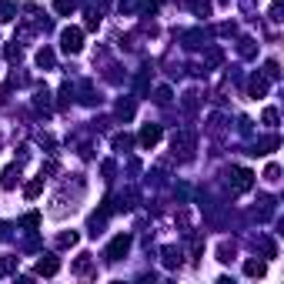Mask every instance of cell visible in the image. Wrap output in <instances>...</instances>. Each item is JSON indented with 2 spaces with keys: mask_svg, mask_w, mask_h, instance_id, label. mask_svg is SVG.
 <instances>
[{
  "mask_svg": "<svg viewBox=\"0 0 284 284\" xmlns=\"http://www.w3.org/2000/svg\"><path fill=\"white\" fill-rule=\"evenodd\" d=\"M60 47H64L67 54H77V50L84 47V33L77 30V27H67V30L60 33Z\"/></svg>",
  "mask_w": 284,
  "mask_h": 284,
  "instance_id": "obj_1",
  "label": "cell"
},
{
  "mask_svg": "<svg viewBox=\"0 0 284 284\" xmlns=\"http://www.w3.org/2000/svg\"><path fill=\"white\" fill-rule=\"evenodd\" d=\"M131 251V234H120V238L110 241V248H107V261H120L124 254Z\"/></svg>",
  "mask_w": 284,
  "mask_h": 284,
  "instance_id": "obj_2",
  "label": "cell"
},
{
  "mask_svg": "<svg viewBox=\"0 0 284 284\" xmlns=\"http://www.w3.org/2000/svg\"><path fill=\"white\" fill-rule=\"evenodd\" d=\"M57 271H60V261H57L54 254H44V258L37 261V268H33V274H40V278H54Z\"/></svg>",
  "mask_w": 284,
  "mask_h": 284,
  "instance_id": "obj_3",
  "label": "cell"
},
{
  "mask_svg": "<svg viewBox=\"0 0 284 284\" xmlns=\"http://www.w3.org/2000/svg\"><path fill=\"white\" fill-rule=\"evenodd\" d=\"M251 184H254V174H251V171H234V181H231V191H234V194L251 191Z\"/></svg>",
  "mask_w": 284,
  "mask_h": 284,
  "instance_id": "obj_4",
  "label": "cell"
},
{
  "mask_svg": "<svg viewBox=\"0 0 284 284\" xmlns=\"http://www.w3.org/2000/svg\"><path fill=\"white\" fill-rule=\"evenodd\" d=\"M157 141H161V127H157V124H144V131H141V147H147V151H151Z\"/></svg>",
  "mask_w": 284,
  "mask_h": 284,
  "instance_id": "obj_5",
  "label": "cell"
},
{
  "mask_svg": "<svg viewBox=\"0 0 284 284\" xmlns=\"http://www.w3.org/2000/svg\"><path fill=\"white\" fill-rule=\"evenodd\" d=\"M268 94V77H254L251 80V97L258 100V97H264Z\"/></svg>",
  "mask_w": 284,
  "mask_h": 284,
  "instance_id": "obj_6",
  "label": "cell"
},
{
  "mask_svg": "<svg viewBox=\"0 0 284 284\" xmlns=\"http://www.w3.org/2000/svg\"><path fill=\"white\" fill-rule=\"evenodd\" d=\"M94 271V264H90V254H80L74 261V274H90Z\"/></svg>",
  "mask_w": 284,
  "mask_h": 284,
  "instance_id": "obj_7",
  "label": "cell"
},
{
  "mask_svg": "<svg viewBox=\"0 0 284 284\" xmlns=\"http://www.w3.org/2000/svg\"><path fill=\"white\" fill-rule=\"evenodd\" d=\"M274 147H278V137H264V141L254 144V151H251V154H271Z\"/></svg>",
  "mask_w": 284,
  "mask_h": 284,
  "instance_id": "obj_8",
  "label": "cell"
},
{
  "mask_svg": "<svg viewBox=\"0 0 284 284\" xmlns=\"http://www.w3.org/2000/svg\"><path fill=\"white\" fill-rule=\"evenodd\" d=\"M17 181H20V167H7V171H3V181H0V184L10 191V187L17 184Z\"/></svg>",
  "mask_w": 284,
  "mask_h": 284,
  "instance_id": "obj_9",
  "label": "cell"
},
{
  "mask_svg": "<svg viewBox=\"0 0 284 284\" xmlns=\"http://www.w3.org/2000/svg\"><path fill=\"white\" fill-rule=\"evenodd\" d=\"M40 191H44V174L37 177V181H30V184H27V187H23V194L30 197V201H33V197H37V194H40Z\"/></svg>",
  "mask_w": 284,
  "mask_h": 284,
  "instance_id": "obj_10",
  "label": "cell"
},
{
  "mask_svg": "<svg viewBox=\"0 0 284 284\" xmlns=\"http://www.w3.org/2000/svg\"><path fill=\"white\" fill-rule=\"evenodd\" d=\"M244 274H248V278H264V264L261 261H248L244 264Z\"/></svg>",
  "mask_w": 284,
  "mask_h": 284,
  "instance_id": "obj_11",
  "label": "cell"
},
{
  "mask_svg": "<svg viewBox=\"0 0 284 284\" xmlns=\"http://www.w3.org/2000/svg\"><path fill=\"white\" fill-rule=\"evenodd\" d=\"M164 264L167 268H177V264H181V251H177V248H164Z\"/></svg>",
  "mask_w": 284,
  "mask_h": 284,
  "instance_id": "obj_12",
  "label": "cell"
},
{
  "mask_svg": "<svg viewBox=\"0 0 284 284\" xmlns=\"http://www.w3.org/2000/svg\"><path fill=\"white\" fill-rule=\"evenodd\" d=\"M77 244V231H70V234H60L57 238V248H74Z\"/></svg>",
  "mask_w": 284,
  "mask_h": 284,
  "instance_id": "obj_13",
  "label": "cell"
},
{
  "mask_svg": "<svg viewBox=\"0 0 284 284\" xmlns=\"http://www.w3.org/2000/svg\"><path fill=\"white\" fill-rule=\"evenodd\" d=\"M54 10L57 13H74V0H54Z\"/></svg>",
  "mask_w": 284,
  "mask_h": 284,
  "instance_id": "obj_14",
  "label": "cell"
},
{
  "mask_svg": "<svg viewBox=\"0 0 284 284\" xmlns=\"http://www.w3.org/2000/svg\"><path fill=\"white\" fill-rule=\"evenodd\" d=\"M37 64H40V67H54V54H50V50L44 47V50L37 54Z\"/></svg>",
  "mask_w": 284,
  "mask_h": 284,
  "instance_id": "obj_15",
  "label": "cell"
},
{
  "mask_svg": "<svg viewBox=\"0 0 284 284\" xmlns=\"http://www.w3.org/2000/svg\"><path fill=\"white\" fill-rule=\"evenodd\" d=\"M13 13H17L13 3H0V20H13Z\"/></svg>",
  "mask_w": 284,
  "mask_h": 284,
  "instance_id": "obj_16",
  "label": "cell"
},
{
  "mask_svg": "<svg viewBox=\"0 0 284 284\" xmlns=\"http://www.w3.org/2000/svg\"><path fill=\"white\" fill-rule=\"evenodd\" d=\"M17 268V258H0V274H10Z\"/></svg>",
  "mask_w": 284,
  "mask_h": 284,
  "instance_id": "obj_17",
  "label": "cell"
},
{
  "mask_svg": "<svg viewBox=\"0 0 284 284\" xmlns=\"http://www.w3.org/2000/svg\"><path fill=\"white\" fill-rule=\"evenodd\" d=\"M114 147H117V151H127V147H131V137H127V134H117V137H114Z\"/></svg>",
  "mask_w": 284,
  "mask_h": 284,
  "instance_id": "obj_18",
  "label": "cell"
},
{
  "mask_svg": "<svg viewBox=\"0 0 284 284\" xmlns=\"http://www.w3.org/2000/svg\"><path fill=\"white\" fill-rule=\"evenodd\" d=\"M117 114H120V117H131V114H134V104H131V100H120V104H117Z\"/></svg>",
  "mask_w": 284,
  "mask_h": 284,
  "instance_id": "obj_19",
  "label": "cell"
},
{
  "mask_svg": "<svg viewBox=\"0 0 284 284\" xmlns=\"http://www.w3.org/2000/svg\"><path fill=\"white\" fill-rule=\"evenodd\" d=\"M194 13L208 17V13H211V3H208V0H194Z\"/></svg>",
  "mask_w": 284,
  "mask_h": 284,
  "instance_id": "obj_20",
  "label": "cell"
},
{
  "mask_svg": "<svg viewBox=\"0 0 284 284\" xmlns=\"http://www.w3.org/2000/svg\"><path fill=\"white\" fill-rule=\"evenodd\" d=\"M221 258H218V261H231V254H234V244H221Z\"/></svg>",
  "mask_w": 284,
  "mask_h": 284,
  "instance_id": "obj_21",
  "label": "cell"
},
{
  "mask_svg": "<svg viewBox=\"0 0 284 284\" xmlns=\"http://www.w3.org/2000/svg\"><path fill=\"white\" fill-rule=\"evenodd\" d=\"M20 224H23V228H37V224H40V214H27Z\"/></svg>",
  "mask_w": 284,
  "mask_h": 284,
  "instance_id": "obj_22",
  "label": "cell"
},
{
  "mask_svg": "<svg viewBox=\"0 0 284 284\" xmlns=\"http://www.w3.org/2000/svg\"><path fill=\"white\" fill-rule=\"evenodd\" d=\"M264 177H268V181H278V177H281V167H278V164H271L268 171H264Z\"/></svg>",
  "mask_w": 284,
  "mask_h": 284,
  "instance_id": "obj_23",
  "label": "cell"
},
{
  "mask_svg": "<svg viewBox=\"0 0 284 284\" xmlns=\"http://www.w3.org/2000/svg\"><path fill=\"white\" fill-rule=\"evenodd\" d=\"M264 124L274 127V124H278V110H264Z\"/></svg>",
  "mask_w": 284,
  "mask_h": 284,
  "instance_id": "obj_24",
  "label": "cell"
},
{
  "mask_svg": "<svg viewBox=\"0 0 284 284\" xmlns=\"http://www.w3.org/2000/svg\"><path fill=\"white\" fill-rule=\"evenodd\" d=\"M264 77H271V80L278 77V64H274V60H268V67H264Z\"/></svg>",
  "mask_w": 284,
  "mask_h": 284,
  "instance_id": "obj_25",
  "label": "cell"
},
{
  "mask_svg": "<svg viewBox=\"0 0 284 284\" xmlns=\"http://www.w3.org/2000/svg\"><path fill=\"white\" fill-rule=\"evenodd\" d=\"M271 20H281V0H278V3L271 7Z\"/></svg>",
  "mask_w": 284,
  "mask_h": 284,
  "instance_id": "obj_26",
  "label": "cell"
},
{
  "mask_svg": "<svg viewBox=\"0 0 284 284\" xmlns=\"http://www.w3.org/2000/svg\"><path fill=\"white\" fill-rule=\"evenodd\" d=\"M7 238V224H0V241Z\"/></svg>",
  "mask_w": 284,
  "mask_h": 284,
  "instance_id": "obj_27",
  "label": "cell"
}]
</instances>
